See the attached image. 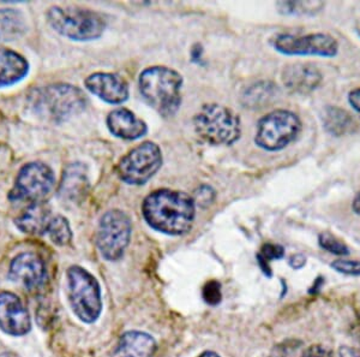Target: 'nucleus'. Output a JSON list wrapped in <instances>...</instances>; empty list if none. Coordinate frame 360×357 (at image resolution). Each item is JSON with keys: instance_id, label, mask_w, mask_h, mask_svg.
Segmentation results:
<instances>
[{"instance_id": "25", "label": "nucleus", "mask_w": 360, "mask_h": 357, "mask_svg": "<svg viewBox=\"0 0 360 357\" xmlns=\"http://www.w3.org/2000/svg\"><path fill=\"white\" fill-rule=\"evenodd\" d=\"M280 13L286 15H314L323 8V3L319 1H281L278 5Z\"/></svg>"}, {"instance_id": "22", "label": "nucleus", "mask_w": 360, "mask_h": 357, "mask_svg": "<svg viewBox=\"0 0 360 357\" xmlns=\"http://www.w3.org/2000/svg\"><path fill=\"white\" fill-rule=\"evenodd\" d=\"M88 187L86 173L81 164L71 165L63 177L60 194L68 199L76 200L79 195L86 193Z\"/></svg>"}, {"instance_id": "5", "label": "nucleus", "mask_w": 360, "mask_h": 357, "mask_svg": "<svg viewBox=\"0 0 360 357\" xmlns=\"http://www.w3.org/2000/svg\"><path fill=\"white\" fill-rule=\"evenodd\" d=\"M47 21L57 33L76 42L96 40L106 29L103 15L74 6H52Z\"/></svg>"}, {"instance_id": "38", "label": "nucleus", "mask_w": 360, "mask_h": 357, "mask_svg": "<svg viewBox=\"0 0 360 357\" xmlns=\"http://www.w3.org/2000/svg\"><path fill=\"white\" fill-rule=\"evenodd\" d=\"M356 34H358V37H360V29H358V30H356Z\"/></svg>"}, {"instance_id": "20", "label": "nucleus", "mask_w": 360, "mask_h": 357, "mask_svg": "<svg viewBox=\"0 0 360 357\" xmlns=\"http://www.w3.org/2000/svg\"><path fill=\"white\" fill-rule=\"evenodd\" d=\"M29 64L21 54L0 49V87L13 86L28 75Z\"/></svg>"}, {"instance_id": "39", "label": "nucleus", "mask_w": 360, "mask_h": 357, "mask_svg": "<svg viewBox=\"0 0 360 357\" xmlns=\"http://www.w3.org/2000/svg\"><path fill=\"white\" fill-rule=\"evenodd\" d=\"M359 338H360V327H359Z\"/></svg>"}, {"instance_id": "10", "label": "nucleus", "mask_w": 360, "mask_h": 357, "mask_svg": "<svg viewBox=\"0 0 360 357\" xmlns=\"http://www.w3.org/2000/svg\"><path fill=\"white\" fill-rule=\"evenodd\" d=\"M270 44L275 51L286 56L304 57H336L339 54V42L327 33H311L307 35L276 34Z\"/></svg>"}, {"instance_id": "31", "label": "nucleus", "mask_w": 360, "mask_h": 357, "mask_svg": "<svg viewBox=\"0 0 360 357\" xmlns=\"http://www.w3.org/2000/svg\"><path fill=\"white\" fill-rule=\"evenodd\" d=\"M304 357H334V355L330 350L322 345H312L309 349L305 350Z\"/></svg>"}, {"instance_id": "13", "label": "nucleus", "mask_w": 360, "mask_h": 357, "mask_svg": "<svg viewBox=\"0 0 360 357\" xmlns=\"http://www.w3.org/2000/svg\"><path fill=\"white\" fill-rule=\"evenodd\" d=\"M10 277L30 292H40L47 282L44 260L35 253H22L10 263Z\"/></svg>"}, {"instance_id": "21", "label": "nucleus", "mask_w": 360, "mask_h": 357, "mask_svg": "<svg viewBox=\"0 0 360 357\" xmlns=\"http://www.w3.org/2000/svg\"><path fill=\"white\" fill-rule=\"evenodd\" d=\"M280 95L278 87L271 81H258L246 87L243 91L240 101L243 106L251 110H261L274 103Z\"/></svg>"}, {"instance_id": "3", "label": "nucleus", "mask_w": 360, "mask_h": 357, "mask_svg": "<svg viewBox=\"0 0 360 357\" xmlns=\"http://www.w3.org/2000/svg\"><path fill=\"white\" fill-rule=\"evenodd\" d=\"M30 101L37 115L53 122H64L81 113L88 103L79 88L65 83L51 84L34 92Z\"/></svg>"}, {"instance_id": "18", "label": "nucleus", "mask_w": 360, "mask_h": 357, "mask_svg": "<svg viewBox=\"0 0 360 357\" xmlns=\"http://www.w3.org/2000/svg\"><path fill=\"white\" fill-rule=\"evenodd\" d=\"M323 129L334 137L354 135L359 130L356 117L340 106H327L322 113Z\"/></svg>"}, {"instance_id": "29", "label": "nucleus", "mask_w": 360, "mask_h": 357, "mask_svg": "<svg viewBox=\"0 0 360 357\" xmlns=\"http://www.w3.org/2000/svg\"><path fill=\"white\" fill-rule=\"evenodd\" d=\"M193 199L195 205L197 203L201 207H207L213 203L214 199H215V190L209 185H202L195 192Z\"/></svg>"}, {"instance_id": "27", "label": "nucleus", "mask_w": 360, "mask_h": 357, "mask_svg": "<svg viewBox=\"0 0 360 357\" xmlns=\"http://www.w3.org/2000/svg\"><path fill=\"white\" fill-rule=\"evenodd\" d=\"M332 267L339 273H344V275H360V259L335 260L332 263Z\"/></svg>"}, {"instance_id": "17", "label": "nucleus", "mask_w": 360, "mask_h": 357, "mask_svg": "<svg viewBox=\"0 0 360 357\" xmlns=\"http://www.w3.org/2000/svg\"><path fill=\"white\" fill-rule=\"evenodd\" d=\"M158 345L150 334L141 331H129L120 337L112 357H153Z\"/></svg>"}, {"instance_id": "16", "label": "nucleus", "mask_w": 360, "mask_h": 357, "mask_svg": "<svg viewBox=\"0 0 360 357\" xmlns=\"http://www.w3.org/2000/svg\"><path fill=\"white\" fill-rule=\"evenodd\" d=\"M107 127L111 134L123 140H139L148 132L147 124L127 108H117L107 117Z\"/></svg>"}, {"instance_id": "9", "label": "nucleus", "mask_w": 360, "mask_h": 357, "mask_svg": "<svg viewBox=\"0 0 360 357\" xmlns=\"http://www.w3.org/2000/svg\"><path fill=\"white\" fill-rule=\"evenodd\" d=\"M56 185V177L51 168L42 163H30L23 166L17 175L10 200L27 202L28 205L45 202Z\"/></svg>"}, {"instance_id": "14", "label": "nucleus", "mask_w": 360, "mask_h": 357, "mask_svg": "<svg viewBox=\"0 0 360 357\" xmlns=\"http://www.w3.org/2000/svg\"><path fill=\"white\" fill-rule=\"evenodd\" d=\"M283 86L295 94L307 95L316 91L323 81V75L310 63H293L285 66L281 74Z\"/></svg>"}, {"instance_id": "19", "label": "nucleus", "mask_w": 360, "mask_h": 357, "mask_svg": "<svg viewBox=\"0 0 360 357\" xmlns=\"http://www.w3.org/2000/svg\"><path fill=\"white\" fill-rule=\"evenodd\" d=\"M52 212L46 202H37L28 205L27 210L16 219V226L23 234H47L49 223L52 220Z\"/></svg>"}, {"instance_id": "32", "label": "nucleus", "mask_w": 360, "mask_h": 357, "mask_svg": "<svg viewBox=\"0 0 360 357\" xmlns=\"http://www.w3.org/2000/svg\"><path fill=\"white\" fill-rule=\"evenodd\" d=\"M348 104L360 119V87L354 88L348 93Z\"/></svg>"}, {"instance_id": "36", "label": "nucleus", "mask_w": 360, "mask_h": 357, "mask_svg": "<svg viewBox=\"0 0 360 357\" xmlns=\"http://www.w3.org/2000/svg\"><path fill=\"white\" fill-rule=\"evenodd\" d=\"M198 357H220V355H217V353H214V351H205V353H202Z\"/></svg>"}, {"instance_id": "8", "label": "nucleus", "mask_w": 360, "mask_h": 357, "mask_svg": "<svg viewBox=\"0 0 360 357\" xmlns=\"http://www.w3.org/2000/svg\"><path fill=\"white\" fill-rule=\"evenodd\" d=\"M130 218L119 210L108 211L98 223L96 244L107 261H118L123 258L131 238Z\"/></svg>"}, {"instance_id": "1", "label": "nucleus", "mask_w": 360, "mask_h": 357, "mask_svg": "<svg viewBox=\"0 0 360 357\" xmlns=\"http://www.w3.org/2000/svg\"><path fill=\"white\" fill-rule=\"evenodd\" d=\"M142 214L154 230L180 236L191 230L196 217V205L193 196L186 193L160 189L144 199Z\"/></svg>"}, {"instance_id": "2", "label": "nucleus", "mask_w": 360, "mask_h": 357, "mask_svg": "<svg viewBox=\"0 0 360 357\" xmlns=\"http://www.w3.org/2000/svg\"><path fill=\"white\" fill-rule=\"evenodd\" d=\"M139 92L146 103L165 118L173 117L181 105L183 77L166 66H152L139 75Z\"/></svg>"}, {"instance_id": "30", "label": "nucleus", "mask_w": 360, "mask_h": 357, "mask_svg": "<svg viewBox=\"0 0 360 357\" xmlns=\"http://www.w3.org/2000/svg\"><path fill=\"white\" fill-rule=\"evenodd\" d=\"M283 256V248L278 244H273V243H266L262 246L261 253L258 254L257 259L263 260L266 263H269L270 260L281 259Z\"/></svg>"}, {"instance_id": "11", "label": "nucleus", "mask_w": 360, "mask_h": 357, "mask_svg": "<svg viewBox=\"0 0 360 357\" xmlns=\"http://www.w3.org/2000/svg\"><path fill=\"white\" fill-rule=\"evenodd\" d=\"M161 165V149L158 144L147 141L123 156L117 171L120 180L127 184L143 185L159 171Z\"/></svg>"}, {"instance_id": "28", "label": "nucleus", "mask_w": 360, "mask_h": 357, "mask_svg": "<svg viewBox=\"0 0 360 357\" xmlns=\"http://www.w3.org/2000/svg\"><path fill=\"white\" fill-rule=\"evenodd\" d=\"M220 289H221L220 284L215 280L205 284V287H203V299L205 302L212 306L220 303L221 302V290Z\"/></svg>"}, {"instance_id": "37", "label": "nucleus", "mask_w": 360, "mask_h": 357, "mask_svg": "<svg viewBox=\"0 0 360 357\" xmlns=\"http://www.w3.org/2000/svg\"><path fill=\"white\" fill-rule=\"evenodd\" d=\"M0 357H18V356H17V355H15V353H1V355H0Z\"/></svg>"}, {"instance_id": "34", "label": "nucleus", "mask_w": 360, "mask_h": 357, "mask_svg": "<svg viewBox=\"0 0 360 357\" xmlns=\"http://www.w3.org/2000/svg\"><path fill=\"white\" fill-rule=\"evenodd\" d=\"M339 355L340 357H360V353L349 346H342L340 349Z\"/></svg>"}, {"instance_id": "15", "label": "nucleus", "mask_w": 360, "mask_h": 357, "mask_svg": "<svg viewBox=\"0 0 360 357\" xmlns=\"http://www.w3.org/2000/svg\"><path fill=\"white\" fill-rule=\"evenodd\" d=\"M84 84L91 94L108 104L119 105L129 98V84L117 74L95 73L86 78Z\"/></svg>"}, {"instance_id": "33", "label": "nucleus", "mask_w": 360, "mask_h": 357, "mask_svg": "<svg viewBox=\"0 0 360 357\" xmlns=\"http://www.w3.org/2000/svg\"><path fill=\"white\" fill-rule=\"evenodd\" d=\"M305 263H307V259H305V256L302 254L293 255L291 259H290V265H291L295 270L302 268Z\"/></svg>"}, {"instance_id": "6", "label": "nucleus", "mask_w": 360, "mask_h": 357, "mask_svg": "<svg viewBox=\"0 0 360 357\" xmlns=\"http://www.w3.org/2000/svg\"><path fill=\"white\" fill-rule=\"evenodd\" d=\"M66 280L68 297L75 315L86 324H93L103 312V296L98 280L81 266L70 267Z\"/></svg>"}, {"instance_id": "26", "label": "nucleus", "mask_w": 360, "mask_h": 357, "mask_svg": "<svg viewBox=\"0 0 360 357\" xmlns=\"http://www.w3.org/2000/svg\"><path fill=\"white\" fill-rule=\"evenodd\" d=\"M319 243L324 251H327L330 254L339 255V256H346L349 254L348 246L341 239L329 232L319 234Z\"/></svg>"}, {"instance_id": "4", "label": "nucleus", "mask_w": 360, "mask_h": 357, "mask_svg": "<svg viewBox=\"0 0 360 357\" xmlns=\"http://www.w3.org/2000/svg\"><path fill=\"white\" fill-rule=\"evenodd\" d=\"M193 127L200 139L213 146H231L242 135L239 115L229 107L207 104L193 117Z\"/></svg>"}, {"instance_id": "24", "label": "nucleus", "mask_w": 360, "mask_h": 357, "mask_svg": "<svg viewBox=\"0 0 360 357\" xmlns=\"http://www.w3.org/2000/svg\"><path fill=\"white\" fill-rule=\"evenodd\" d=\"M51 241L57 246H66L72 239V231L70 227L69 222L63 215H56L52 218L47 229Z\"/></svg>"}, {"instance_id": "12", "label": "nucleus", "mask_w": 360, "mask_h": 357, "mask_svg": "<svg viewBox=\"0 0 360 357\" xmlns=\"http://www.w3.org/2000/svg\"><path fill=\"white\" fill-rule=\"evenodd\" d=\"M0 330L13 337L25 336L32 330L28 309L13 292H0Z\"/></svg>"}, {"instance_id": "23", "label": "nucleus", "mask_w": 360, "mask_h": 357, "mask_svg": "<svg viewBox=\"0 0 360 357\" xmlns=\"http://www.w3.org/2000/svg\"><path fill=\"white\" fill-rule=\"evenodd\" d=\"M25 18L13 8L0 10V35L6 39H16L25 32Z\"/></svg>"}, {"instance_id": "7", "label": "nucleus", "mask_w": 360, "mask_h": 357, "mask_svg": "<svg viewBox=\"0 0 360 357\" xmlns=\"http://www.w3.org/2000/svg\"><path fill=\"white\" fill-rule=\"evenodd\" d=\"M302 132V120L295 112L275 110L259 119L255 144L268 152L283 151Z\"/></svg>"}, {"instance_id": "35", "label": "nucleus", "mask_w": 360, "mask_h": 357, "mask_svg": "<svg viewBox=\"0 0 360 357\" xmlns=\"http://www.w3.org/2000/svg\"><path fill=\"white\" fill-rule=\"evenodd\" d=\"M352 211L356 215H360V190L356 194L352 201Z\"/></svg>"}]
</instances>
